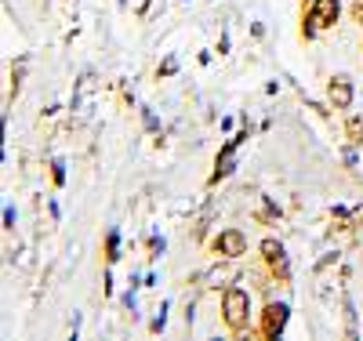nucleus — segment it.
Returning a JSON list of instances; mask_svg holds the SVG:
<instances>
[{
  "label": "nucleus",
  "mask_w": 363,
  "mask_h": 341,
  "mask_svg": "<svg viewBox=\"0 0 363 341\" xmlns=\"http://www.w3.org/2000/svg\"><path fill=\"white\" fill-rule=\"evenodd\" d=\"M222 316H225V327L229 330H244L247 327V316H251V298L247 291H240V287H229L222 294Z\"/></svg>",
  "instance_id": "obj_1"
},
{
  "label": "nucleus",
  "mask_w": 363,
  "mask_h": 341,
  "mask_svg": "<svg viewBox=\"0 0 363 341\" xmlns=\"http://www.w3.org/2000/svg\"><path fill=\"white\" fill-rule=\"evenodd\" d=\"M262 258H265V265L272 269V276H277L280 284L291 276V269H287V255H284V243H280V240H265V243H262Z\"/></svg>",
  "instance_id": "obj_4"
},
{
  "label": "nucleus",
  "mask_w": 363,
  "mask_h": 341,
  "mask_svg": "<svg viewBox=\"0 0 363 341\" xmlns=\"http://www.w3.org/2000/svg\"><path fill=\"white\" fill-rule=\"evenodd\" d=\"M301 4H313V0H301Z\"/></svg>",
  "instance_id": "obj_13"
},
{
  "label": "nucleus",
  "mask_w": 363,
  "mask_h": 341,
  "mask_svg": "<svg viewBox=\"0 0 363 341\" xmlns=\"http://www.w3.org/2000/svg\"><path fill=\"white\" fill-rule=\"evenodd\" d=\"M284 327H287V305L269 301L265 313H262V334H265V337H280Z\"/></svg>",
  "instance_id": "obj_5"
},
{
  "label": "nucleus",
  "mask_w": 363,
  "mask_h": 341,
  "mask_svg": "<svg viewBox=\"0 0 363 341\" xmlns=\"http://www.w3.org/2000/svg\"><path fill=\"white\" fill-rule=\"evenodd\" d=\"M211 247H215V255H222V258H240V255H247V236L240 229H225V233L215 236Z\"/></svg>",
  "instance_id": "obj_3"
},
{
  "label": "nucleus",
  "mask_w": 363,
  "mask_h": 341,
  "mask_svg": "<svg viewBox=\"0 0 363 341\" xmlns=\"http://www.w3.org/2000/svg\"><path fill=\"white\" fill-rule=\"evenodd\" d=\"M306 22H309V26L301 29V33H306V40H313L316 29H330V26L338 22V0H313Z\"/></svg>",
  "instance_id": "obj_2"
},
{
  "label": "nucleus",
  "mask_w": 363,
  "mask_h": 341,
  "mask_svg": "<svg viewBox=\"0 0 363 341\" xmlns=\"http://www.w3.org/2000/svg\"><path fill=\"white\" fill-rule=\"evenodd\" d=\"M106 247H109V255H106V258L116 262V258H120V255H116V233H109V243H106Z\"/></svg>",
  "instance_id": "obj_10"
},
{
  "label": "nucleus",
  "mask_w": 363,
  "mask_h": 341,
  "mask_svg": "<svg viewBox=\"0 0 363 341\" xmlns=\"http://www.w3.org/2000/svg\"><path fill=\"white\" fill-rule=\"evenodd\" d=\"M327 99H330L335 109H349L352 106V84H349V77H335V80H330Z\"/></svg>",
  "instance_id": "obj_6"
},
{
  "label": "nucleus",
  "mask_w": 363,
  "mask_h": 341,
  "mask_svg": "<svg viewBox=\"0 0 363 341\" xmlns=\"http://www.w3.org/2000/svg\"><path fill=\"white\" fill-rule=\"evenodd\" d=\"M244 138H247V131H244V135H236V138H229V142H225V149L218 152V167H215V174H211V181H218V178H225V174L233 171V157H236V145H240V142H244Z\"/></svg>",
  "instance_id": "obj_7"
},
{
  "label": "nucleus",
  "mask_w": 363,
  "mask_h": 341,
  "mask_svg": "<svg viewBox=\"0 0 363 341\" xmlns=\"http://www.w3.org/2000/svg\"><path fill=\"white\" fill-rule=\"evenodd\" d=\"M171 73H174V58H167L164 66H160V77H171Z\"/></svg>",
  "instance_id": "obj_12"
},
{
  "label": "nucleus",
  "mask_w": 363,
  "mask_h": 341,
  "mask_svg": "<svg viewBox=\"0 0 363 341\" xmlns=\"http://www.w3.org/2000/svg\"><path fill=\"white\" fill-rule=\"evenodd\" d=\"M345 135H349V142H352V145H363V116H349Z\"/></svg>",
  "instance_id": "obj_8"
},
{
  "label": "nucleus",
  "mask_w": 363,
  "mask_h": 341,
  "mask_svg": "<svg viewBox=\"0 0 363 341\" xmlns=\"http://www.w3.org/2000/svg\"><path fill=\"white\" fill-rule=\"evenodd\" d=\"M330 225H335L338 233H342V229H349V214H345V211H335V214H330Z\"/></svg>",
  "instance_id": "obj_9"
},
{
  "label": "nucleus",
  "mask_w": 363,
  "mask_h": 341,
  "mask_svg": "<svg viewBox=\"0 0 363 341\" xmlns=\"http://www.w3.org/2000/svg\"><path fill=\"white\" fill-rule=\"evenodd\" d=\"M352 22L363 26V0H356V4H352Z\"/></svg>",
  "instance_id": "obj_11"
}]
</instances>
